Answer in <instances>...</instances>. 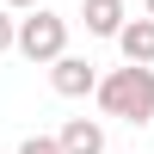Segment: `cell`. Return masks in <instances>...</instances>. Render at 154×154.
<instances>
[{
    "mask_svg": "<svg viewBox=\"0 0 154 154\" xmlns=\"http://www.w3.org/2000/svg\"><path fill=\"white\" fill-rule=\"evenodd\" d=\"M86 31L93 37H123V25H130V12H123V0H86Z\"/></svg>",
    "mask_w": 154,
    "mask_h": 154,
    "instance_id": "obj_4",
    "label": "cell"
},
{
    "mask_svg": "<svg viewBox=\"0 0 154 154\" xmlns=\"http://www.w3.org/2000/svg\"><path fill=\"white\" fill-rule=\"evenodd\" d=\"M49 86H56L62 99H80V93H93V62H80V56H62V62H49Z\"/></svg>",
    "mask_w": 154,
    "mask_h": 154,
    "instance_id": "obj_3",
    "label": "cell"
},
{
    "mask_svg": "<svg viewBox=\"0 0 154 154\" xmlns=\"http://www.w3.org/2000/svg\"><path fill=\"white\" fill-rule=\"evenodd\" d=\"M99 105L111 111V117H123V123H142L154 117V68H117V74H105L99 80Z\"/></svg>",
    "mask_w": 154,
    "mask_h": 154,
    "instance_id": "obj_1",
    "label": "cell"
},
{
    "mask_svg": "<svg viewBox=\"0 0 154 154\" xmlns=\"http://www.w3.org/2000/svg\"><path fill=\"white\" fill-rule=\"evenodd\" d=\"M19 154H62V136H25Z\"/></svg>",
    "mask_w": 154,
    "mask_h": 154,
    "instance_id": "obj_7",
    "label": "cell"
},
{
    "mask_svg": "<svg viewBox=\"0 0 154 154\" xmlns=\"http://www.w3.org/2000/svg\"><path fill=\"white\" fill-rule=\"evenodd\" d=\"M117 49H123V62L148 68V62H154V19H130L123 37H117Z\"/></svg>",
    "mask_w": 154,
    "mask_h": 154,
    "instance_id": "obj_5",
    "label": "cell"
},
{
    "mask_svg": "<svg viewBox=\"0 0 154 154\" xmlns=\"http://www.w3.org/2000/svg\"><path fill=\"white\" fill-rule=\"evenodd\" d=\"M6 49H19V25H12L6 12H0V56H6Z\"/></svg>",
    "mask_w": 154,
    "mask_h": 154,
    "instance_id": "obj_8",
    "label": "cell"
},
{
    "mask_svg": "<svg viewBox=\"0 0 154 154\" xmlns=\"http://www.w3.org/2000/svg\"><path fill=\"white\" fill-rule=\"evenodd\" d=\"M6 6H31V12H37V6H43V0H6Z\"/></svg>",
    "mask_w": 154,
    "mask_h": 154,
    "instance_id": "obj_9",
    "label": "cell"
},
{
    "mask_svg": "<svg viewBox=\"0 0 154 154\" xmlns=\"http://www.w3.org/2000/svg\"><path fill=\"white\" fill-rule=\"evenodd\" d=\"M19 56L25 62H62L68 56V19L37 6L31 19H19Z\"/></svg>",
    "mask_w": 154,
    "mask_h": 154,
    "instance_id": "obj_2",
    "label": "cell"
},
{
    "mask_svg": "<svg viewBox=\"0 0 154 154\" xmlns=\"http://www.w3.org/2000/svg\"><path fill=\"white\" fill-rule=\"evenodd\" d=\"M142 6H148V19H154V0H142Z\"/></svg>",
    "mask_w": 154,
    "mask_h": 154,
    "instance_id": "obj_10",
    "label": "cell"
},
{
    "mask_svg": "<svg viewBox=\"0 0 154 154\" xmlns=\"http://www.w3.org/2000/svg\"><path fill=\"white\" fill-rule=\"evenodd\" d=\"M62 154H105V130H99L93 117H68V130H62Z\"/></svg>",
    "mask_w": 154,
    "mask_h": 154,
    "instance_id": "obj_6",
    "label": "cell"
}]
</instances>
